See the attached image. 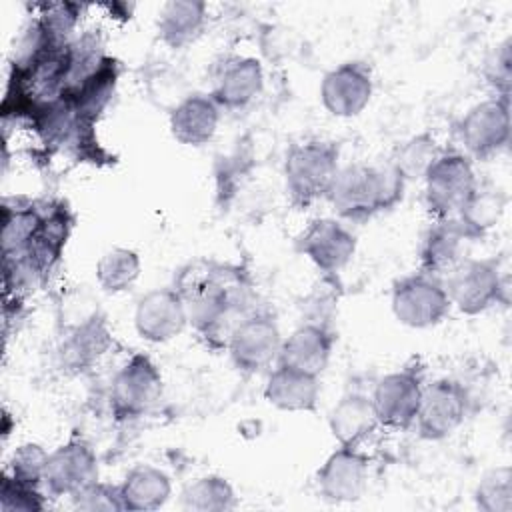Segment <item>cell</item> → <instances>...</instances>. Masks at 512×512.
Listing matches in <instances>:
<instances>
[{
    "mask_svg": "<svg viewBox=\"0 0 512 512\" xmlns=\"http://www.w3.org/2000/svg\"><path fill=\"white\" fill-rule=\"evenodd\" d=\"M402 188L404 178L394 164H350L338 170L328 198L342 218L362 222L394 206L402 196Z\"/></svg>",
    "mask_w": 512,
    "mask_h": 512,
    "instance_id": "6da1fadb",
    "label": "cell"
},
{
    "mask_svg": "<svg viewBox=\"0 0 512 512\" xmlns=\"http://www.w3.org/2000/svg\"><path fill=\"white\" fill-rule=\"evenodd\" d=\"M338 170V148L332 142L310 140L294 144L284 162L286 190L294 204L310 206L328 196Z\"/></svg>",
    "mask_w": 512,
    "mask_h": 512,
    "instance_id": "7a4b0ae2",
    "label": "cell"
},
{
    "mask_svg": "<svg viewBox=\"0 0 512 512\" xmlns=\"http://www.w3.org/2000/svg\"><path fill=\"white\" fill-rule=\"evenodd\" d=\"M424 198L428 210L438 218H454L474 194L478 182L472 164L458 152L442 154L424 174Z\"/></svg>",
    "mask_w": 512,
    "mask_h": 512,
    "instance_id": "3957f363",
    "label": "cell"
},
{
    "mask_svg": "<svg viewBox=\"0 0 512 512\" xmlns=\"http://www.w3.org/2000/svg\"><path fill=\"white\" fill-rule=\"evenodd\" d=\"M392 312L396 320L410 328H430L440 324L450 312V298L430 274H412L394 284Z\"/></svg>",
    "mask_w": 512,
    "mask_h": 512,
    "instance_id": "277c9868",
    "label": "cell"
},
{
    "mask_svg": "<svg viewBox=\"0 0 512 512\" xmlns=\"http://www.w3.org/2000/svg\"><path fill=\"white\" fill-rule=\"evenodd\" d=\"M504 286L494 260H460L448 272L446 292L450 304L464 314H480L500 300Z\"/></svg>",
    "mask_w": 512,
    "mask_h": 512,
    "instance_id": "5b68a950",
    "label": "cell"
},
{
    "mask_svg": "<svg viewBox=\"0 0 512 512\" xmlns=\"http://www.w3.org/2000/svg\"><path fill=\"white\" fill-rule=\"evenodd\" d=\"M162 394V376L156 364L144 356H132L112 378L110 402L118 418H136L148 412Z\"/></svg>",
    "mask_w": 512,
    "mask_h": 512,
    "instance_id": "8992f818",
    "label": "cell"
},
{
    "mask_svg": "<svg viewBox=\"0 0 512 512\" xmlns=\"http://www.w3.org/2000/svg\"><path fill=\"white\" fill-rule=\"evenodd\" d=\"M468 396L456 380H436L422 388L416 414L418 432L426 440H442L450 436L466 418Z\"/></svg>",
    "mask_w": 512,
    "mask_h": 512,
    "instance_id": "52a82bcc",
    "label": "cell"
},
{
    "mask_svg": "<svg viewBox=\"0 0 512 512\" xmlns=\"http://www.w3.org/2000/svg\"><path fill=\"white\" fill-rule=\"evenodd\" d=\"M460 138L466 150L480 160L502 152L510 140L508 98L484 100L472 106L460 122Z\"/></svg>",
    "mask_w": 512,
    "mask_h": 512,
    "instance_id": "ba28073f",
    "label": "cell"
},
{
    "mask_svg": "<svg viewBox=\"0 0 512 512\" xmlns=\"http://www.w3.org/2000/svg\"><path fill=\"white\" fill-rule=\"evenodd\" d=\"M282 336L270 316L256 314L234 326L228 338L230 358L244 372H258L278 358Z\"/></svg>",
    "mask_w": 512,
    "mask_h": 512,
    "instance_id": "9c48e42d",
    "label": "cell"
},
{
    "mask_svg": "<svg viewBox=\"0 0 512 512\" xmlns=\"http://www.w3.org/2000/svg\"><path fill=\"white\" fill-rule=\"evenodd\" d=\"M372 74L362 62H344L324 74L320 100L338 118L358 116L372 98Z\"/></svg>",
    "mask_w": 512,
    "mask_h": 512,
    "instance_id": "30bf717a",
    "label": "cell"
},
{
    "mask_svg": "<svg viewBox=\"0 0 512 512\" xmlns=\"http://www.w3.org/2000/svg\"><path fill=\"white\" fill-rule=\"evenodd\" d=\"M98 482V460L92 448L80 440H70L48 454L44 484L54 496H74Z\"/></svg>",
    "mask_w": 512,
    "mask_h": 512,
    "instance_id": "8fae6325",
    "label": "cell"
},
{
    "mask_svg": "<svg viewBox=\"0 0 512 512\" xmlns=\"http://www.w3.org/2000/svg\"><path fill=\"white\" fill-rule=\"evenodd\" d=\"M422 388V380L410 370L392 372L380 378L372 394V406L378 424L396 430L414 424L422 398Z\"/></svg>",
    "mask_w": 512,
    "mask_h": 512,
    "instance_id": "7c38bea8",
    "label": "cell"
},
{
    "mask_svg": "<svg viewBox=\"0 0 512 512\" xmlns=\"http://www.w3.org/2000/svg\"><path fill=\"white\" fill-rule=\"evenodd\" d=\"M188 322L186 304L180 292L158 288L144 294L134 312L136 332L154 344L168 342L178 336Z\"/></svg>",
    "mask_w": 512,
    "mask_h": 512,
    "instance_id": "4fadbf2b",
    "label": "cell"
},
{
    "mask_svg": "<svg viewBox=\"0 0 512 512\" xmlns=\"http://www.w3.org/2000/svg\"><path fill=\"white\" fill-rule=\"evenodd\" d=\"M300 252L320 270H342L356 252L354 234L334 218L314 220L298 240Z\"/></svg>",
    "mask_w": 512,
    "mask_h": 512,
    "instance_id": "5bb4252c",
    "label": "cell"
},
{
    "mask_svg": "<svg viewBox=\"0 0 512 512\" xmlns=\"http://www.w3.org/2000/svg\"><path fill=\"white\" fill-rule=\"evenodd\" d=\"M368 476L366 458L354 446L334 450L318 470V490L328 502H354L362 496Z\"/></svg>",
    "mask_w": 512,
    "mask_h": 512,
    "instance_id": "9a60e30c",
    "label": "cell"
},
{
    "mask_svg": "<svg viewBox=\"0 0 512 512\" xmlns=\"http://www.w3.org/2000/svg\"><path fill=\"white\" fill-rule=\"evenodd\" d=\"M332 336L318 324H304L282 340L278 362L312 376H318L330 360Z\"/></svg>",
    "mask_w": 512,
    "mask_h": 512,
    "instance_id": "2e32d148",
    "label": "cell"
},
{
    "mask_svg": "<svg viewBox=\"0 0 512 512\" xmlns=\"http://www.w3.org/2000/svg\"><path fill=\"white\" fill-rule=\"evenodd\" d=\"M220 120L218 104L204 94L186 96L170 112V132L186 146H202L216 134Z\"/></svg>",
    "mask_w": 512,
    "mask_h": 512,
    "instance_id": "e0dca14e",
    "label": "cell"
},
{
    "mask_svg": "<svg viewBox=\"0 0 512 512\" xmlns=\"http://www.w3.org/2000/svg\"><path fill=\"white\" fill-rule=\"evenodd\" d=\"M320 394L318 376H312L308 372L290 368V366H278L264 388V398L276 406L278 410L286 412H310L316 408Z\"/></svg>",
    "mask_w": 512,
    "mask_h": 512,
    "instance_id": "ac0fdd59",
    "label": "cell"
},
{
    "mask_svg": "<svg viewBox=\"0 0 512 512\" xmlns=\"http://www.w3.org/2000/svg\"><path fill=\"white\" fill-rule=\"evenodd\" d=\"M264 86L262 64L256 58H238L224 66L214 86V102L224 108H244Z\"/></svg>",
    "mask_w": 512,
    "mask_h": 512,
    "instance_id": "d6986e66",
    "label": "cell"
},
{
    "mask_svg": "<svg viewBox=\"0 0 512 512\" xmlns=\"http://www.w3.org/2000/svg\"><path fill=\"white\" fill-rule=\"evenodd\" d=\"M468 240L456 218L438 220L422 238L420 260L424 274L450 272L462 260V242Z\"/></svg>",
    "mask_w": 512,
    "mask_h": 512,
    "instance_id": "ffe728a7",
    "label": "cell"
},
{
    "mask_svg": "<svg viewBox=\"0 0 512 512\" xmlns=\"http://www.w3.org/2000/svg\"><path fill=\"white\" fill-rule=\"evenodd\" d=\"M118 488L124 510L134 512L158 510L166 504L172 492L170 478L160 468L144 464L132 468Z\"/></svg>",
    "mask_w": 512,
    "mask_h": 512,
    "instance_id": "44dd1931",
    "label": "cell"
},
{
    "mask_svg": "<svg viewBox=\"0 0 512 512\" xmlns=\"http://www.w3.org/2000/svg\"><path fill=\"white\" fill-rule=\"evenodd\" d=\"M184 298V296H182ZM188 322L194 324L196 330L210 334L220 330L224 320H228L234 298L230 288H224L216 280H202L188 298H184Z\"/></svg>",
    "mask_w": 512,
    "mask_h": 512,
    "instance_id": "7402d4cb",
    "label": "cell"
},
{
    "mask_svg": "<svg viewBox=\"0 0 512 512\" xmlns=\"http://www.w3.org/2000/svg\"><path fill=\"white\" fill-rule=\"evenodd\" d=\"M378 424L372 398L364 394L344 396L330 412L328 426L340 446H354L374 432Z\"/></svg>",
    "mask_w": 512,
    "mask_h": 512,
    "instance_id": "603a6c76",
    "label": "cell"
},
{
    "mask_svg": "<svg viewBox=\"0 0 512 512\" xmlns=\"http://www.w3.org/2000/svg\"><path fill=\"white\" fill-rule=\"evenodd\" d=\"M206 18V4L198 0H170L162 6L158 18L160 38L170 48L190 44L202 30Z\"/></svg>",
    "mask_w": 512,
    "mask_h": 512,
    "instance_id": "cb8c5ba5",
    "label": "cell"
},
{
    "mask_svg": "<svg viewBox=\"0 0 512 512\" xmlns=\"http://www.w3.org/2000/svg\"><path fill=\"white\" fill-rule=\"evenodd\" d=\"M234 506V488L226 478L216 474L196 478L182 492V508L188 512H224Z\"/></svg>",
    "mask_w": 512,
    "mask_h": 512,
    "instance_id": "d4e9b609",
    "label": "cell"
},
{
    "mask_svg": "<svg viewBox=\"0 0 512 512\" xmlns=\"http://www.w3.org/2000/svg\"><path fill=\"white\" fill-rule=\"evenodd\" d=\"M504 210V196L492 188L476 186L470 200L462 206V210L454 216L462 226L468 238L482 236L488 228H492Z\"/></svg>",
    "mask_w": 512,
    "mask_h": 512,
    "instance_id": "484cf974",
    "label": "cell"
},
{
    "mask_svg": "<svg viewBox=\"0 0 512 512\" xmlns=\"http://www.w3.org/2000/svg\"><path fill=\"white\" fill-rule=\"evenodd\" d=\"M140 276V258L134 250L112 248L96 264V280L106 292H122Z\"/></svg>",
    "mask_w": 512,
    "mask_h": 512,
    "instance_id": "4316f807",
    "label": "cell"
},
{
    "mask_svg": "<svg viewBox=\"0 0 512 512\" xmlns=\"http://www.w3.org/2000/svg\"><path fill=\"white\" fill-rule=\"evenodd\" d=\"M476 506L482 512L512 510V468L498 466L488 470L476 488Z\"/></svg>",
    "mask_w": 512,
    "mask_h": 512,
    "instance_id": "83f0119b",
    "label": "cell"
},
{
    "mask_svg": "<svg viewBox=\"0 0 512 512\" xmlns=\"http://www.w3.org/2000/svg\"><path fill=\"white\" fill-rule=\"evenodd\" d=\"M440 156V150L428 134H420L410 138L400 150L396 160L392 162L394 168L402 174L404 180L408 178H424L432 162Z\"/></svg>",
    "mask_w": 512,
    "mask_h": 512,
    "instance_id": "f1b7e54d",
    "label": "cell"
},
{
    "mask_svg": "<svg viewBox=\"0 0 512 512\" xmlns=\"http://www.w3.org/2000/svg\"><path fill=\"white\" fill-rule=\"evenodd\" d=\"M108 346V334L102 324L88 322L80 326L66 342L64 346V358L72 366H86L94 358L102 354V350Z\"/></svg>",
    "mask_w": 512,
    "mask_h": 512,
    "instance_id": "f546056e",
    "label": "cell"
},
{
    "mask_svg": "<svg viewBox=\"0 0 512 512\" xmlns=\"http://www.w3.org/2000/svg\"><path fill=\"white\" fill-rule=\"evenodd\" d=\"M46 462H48V454L42 446L22 444L12 454L10 478H14L16 482L38 488L40 484H44Z\"/></svg>",
    "mask_w": 512,
    "mask_h": 512,
    "instance_id": "4dcf8cb0",
    "label": "cell"
},
{
    "mask_svg": "<svg viewBox=\"0 0 512 512\" xmlns=\"http://www.w3.org/2000/svg\"><path fill=\"white\" fill-rule=\"evenodd\" d=\"M44 500L38 494V488L16 482L14 478L6 476L2 482L0 492V510L2 512H34L42 510Z\"/></svg>",
    "mask_w": 512,
    "mask_h": 512,
    "instance_id": "1f68e13d",
    "label": "cell"
},
{
    "mask_svg": "<svg viewBox=\"0 0 512 512\" xmlns=\"http://www.w3.org/2000/svg\"><path fill=\"white\" fill-rule=\"evenodd\" d=\"M74 508L78 510H88V512H116L124 510L122 498H120V488L118 486H108L102 482H94L80 490L78 494L72 496Z\"/></svg>",
    "mask_w": 512,
    "mask_h": 512,
    "instance_id": "d6a6232c",
    "label": "cell"
}]
</instances>
